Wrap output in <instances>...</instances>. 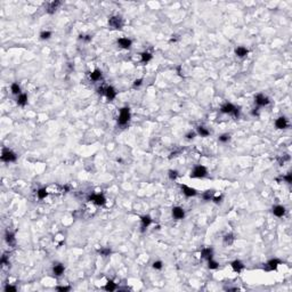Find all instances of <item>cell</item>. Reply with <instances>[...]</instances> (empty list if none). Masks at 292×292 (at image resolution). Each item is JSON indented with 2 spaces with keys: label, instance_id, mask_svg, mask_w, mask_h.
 Instances as JSON below:
<instances>
[{
  "label": "cell",
  "instance_id": "1",
  "mask_svg": "<svg viewBox=\"0 0 292 292\" xmlns=\"http://www.w3.org/2000/svg\"><path fill=\"white\" fill-rule=\"evenodd\" d=\"M130 120V110L129 107H123L120 110L119 119H118V123L120 126H126Z\"/></svg>",
  "mask_w": 292,
  "mask_h": 292
},
{
  "label": "cell",
  "instance_id": "2",
  "mask_svg": "<svg viewBox=\"0 0 292 292\" xmlns=\"http://www.w3.org/2000/svg\"><path fill=\"white\" fill-rule=\"evenodd\" d=\"M220 111L225 114H233L235 118H238V115H240V111H238V109L236 107V106H234L233 104H231V103L224 104L223 106H221Z\"/></svg>",
  "mask_w": 292,
  "mask_h": 292
},
{
  "label": "cell",
  "instance_id": "3",
  "mask_svg": "<svg viewBox=\"0 0 292 292\" xmlns=\"http://www.w3.org/2000/svg\"><path fill=\"white\" fill-rule=\"evenodd\" d=\"M16 159H17V155H16L11 149H2V153H1V160L4 161V162H7V163H9V162H14V161H16Z\"/></svg>",
  "mask_w": 292,
  "mask_h": 292
},
{
  "label": "cell",
  "instance_id": "4",
  "mask_svg": "<svg viewBox=\"0 0 292 292\" xmlns=\"http://www.w3.org/2000/svg\"><path fill=\"white\" fill-rule=\"evenodd\" d=\"M207 175H208V170L204 166H196L191 173V177L192 178H203Z\"/></svg>",
  "mask_w": 292,
  "mask_h": 292
},
{
  "label": "cell",
  "instance_id": "5",
  "mask_svg": "<svg viewBox=\"0 0 292 292\" xmlns=\"http://www.w3.org/2000/svg\"><path fill=\"white\" fill-rule=\"evenodd\" d=\"M88 201L95 203L96 205H104L105 203H106V198H105V196L103 194L97 193V194H91V195H89V196H88Z\"/></svg>",
  "mask_w": 292,
  "mask_h": 292
},
{
  "label": "cell",
  "instance_id": "6",
  "mask_svg": "<svg viewBox=\"0 0 292 292\" xmlns=\"http://www.w3.org/2000/svg\"><path fill=\"white\" fill-rule=\"evenodd\" d=\"M109 25L110 28H112V29L120 30L123 26V21H122V18L120 16H112V17H110L109 20Z\"/></svg>",
  "mask_w": 292,
  "mask_h": 292
},
{
  "label": "cell",
  "instance_id": "7",
  "mask_svg": "<svg viewBox=\"0 0 292 292\" xmlns=\"http://www.w3.org/2000/svg\"><path fill=\"white\" fill-rule=\"evenodd\" d=\"M282 264V261L280 260V259H277V258H274V259H271L265 265V269L266 271H275L277 267H278V265H281Z\"/></svg>",
  "mask_w": 292,
  "mask_h": 292
},
{
  "label": "cell",
  "instance_id": "8",
  "mask_svg": "<svg viewBox=\"0 0 292 292\" xmlns=\"http://www.w3.org/2000/svg\"><path fill=\"white\" fill-rule=\"evenodd\" d=\"M254 102L258 106H265V105L269 104V99L268 97H266L265 95L262 94H258L256 97H254Z\"/></svg>",
  "mask_w": 292,
  "mask_h": 292
},
{
  "label": "cell",
  "instance_id": "9",
  "mask_svg": "<svg viewBox=\"0 0 292 292\" xmlns=\"http://www.w3.org/2000/svg\"><path fill=\"white\" fill-rule=\"evenodd\" d=\"M172 217L175 219H183L185 217V212L180 207H173L172 208Z\"/></svg>",
  "mask_w": 292,
  "mask_h": 292
},
{
  "label": "cell",
  "instance_id": "10",
  "mask_svg": "<svg viewBox=\"0 0 292 292\" xmlns=\"http://www.w3.org/2000/svg\"><path fill=\"white\" fill-rule=\"evenodd\" d=\"M182 189H183V193L185 194V196H187V198H192V196L196 195V191L194 188L189 187V186L182 185Z\"/></svg>",
  "mask_w": 292,
  "mask_h": 292
},
{
  "label": "cell",
  "instance_id": "11",
  "mask_svg": "<svg viewBox=\"0 0 292 292\" xmlns=\"http://www.w3.org/2000/svg\"><path fill=\"white\" fill-rule=\"evenodd\" d=\"M131 40L128 39V38H120L118 39V45L121 47V48H124V49H129L131 47Z\"/></svg>",
  "mask_w": 292,
  "mask_h": 292
},
{
  "label": "cell",
  "instance_id": "12",
  "mask_svg": "<svg viewBox=\"0 0 292 292\" xmlns=\"http://www.w3.org/2000/svg\"><path fill=\"white\" fill-rule=\"evenodd\" d=\"M231 266H232L233 271L236 273H241L244 269V265H243L242 261H240V260H234V261L231 264Z\"/></svg>",
  "mask_w": 292,
  "mask_h": 292
},
{
  "label": "cell",
  "instance_id": "13",
  "mask_svg": "<svg viewBox=\"0 0 292 292\" xmlns=\"http://www.w3.org/2000/svg\"><path fill=\"white\" fill-rule=\"evenodd\" d=\"M275 126L277 129H285L287 127V120L284 116H281L275 121Z\"/></svg>",
  "mask_w": 292,
  "mask_h": 292
},
{
  "label": "cell",
  "instance_id": "14",
  "mask_svg": "<svg viewBox=\"0 0 292 292\" xmlns=\"http://www.w3.org/2000/svg\"><path fill=\"white\" fill-rule=\"evenodd\" d=\"M273 213H274V216H276V217H283L284 213H285V208H284L283 205H275V207L273 208Z\"/></svg>",
  "mask_w": 292,
  "mask_h": 292
},
{
  "label": "cell",
  "instance_id": "15",
  "mask_svg": "<svg viewBox=\"0 0 292 292\" xmlns=\"http://www.w3.org/2000/svg\"><path fill=\"white\" fill-rule=\"evenodd\" d=\"M104 95L107 97V99L112 100V99L115 98V96H116V91H115V89H114L113 87H106V88H105V94Z\"/></svg>",
  "mask_w": 292,
  "mask_h": 292
},
{
  "label": "cell",
  "instance_id": "16",
  "mask_svg": "<svg viewBox=\"0 0 292 292\" xmlns=\"http://www.w3.org/2000/svg\"><path fill=\"white\" fill-rule=\"evenodd\" d=\"M212 253H213L212 248H204L202 250V252H201V257L209 260V259L212 258Z\"/></svg>",
  "mask_w": 292,
  "mask_h": 292
},
{
  "label": "cell",
  "instance_id": "17",
  "mask_svg": "<svg viewBox=\"0 0 292 292\" xmlns=\"http://www.w3.org/2000/svg\"><path fill=\"white\" fill-rule=\"evenodd\" d=\"M140 221H142V231H144L145 228H147L152 224V218L149 216H143L140 218Z\"/></svg>",
  "mask_w": 292,
  "mask_h": 292
},
{
  "label": "cell",
  "instance_id": "18",
  "mask_svg": "<svg viewBox=\"0 0 292 292\" xmlns=\"http://www.w3.org/2000/svg\"><path fill=\"white\" fill-rule=\"evenodd\" d=\"M60 5H61L60 1H53V2H50L49 5H48V7H47V13H48V14H54Z\"/></svg>",
  "mask_w": 292,
  "mask_h": 292
},
{
  "label": "cell",
  "instance_id": "19",
  "mask_svg": "<svg viewBox=\"0 0 292 292\" xmlns=\"http://www.w3.org/2000/svg\"><path fill=\"white\" fill-rule=\"evenodd\" d=\"M65 268L64 266L62 265V264H56L54 266V268H53V272H54V274L56 275V276H61V275H63V273H64Z\"/></svg>",
  "mask_w": 292,
  "mask_h": 292
},
{
  "label": "cell",
  "instance_id": "20",
  "mask_svg": "<svg viewBox=\"0 0 292 292\" xmlns=\"http://www.w3.org/2000/svg\"><path fill=\"white\" fill-rule=\"evenodd\" d=\"M102 79V72H100V70L98 69H95L93 72H90V80H93V81H98V80Z\"/></svg>",
  "mask_w": 292,
  "mask_h": 292
},
{
  "label": "cell",
  "instance_id": "21",
  "mask_svg": "<svg viewBox=\"0 0 292 292\" xmlns=\"http://www.w3.org/2000/svg\"><path fill=\"white\" fill-rule=\"evenodd\" d=\"M248 53H249V50L245 47H243V46H240V47H238L235 49V55L238 56V57H244V56L248 55Z\"/></svg>",
  "mask_w": 292,
  "mask_h": 292
},
{
  "label": "cell",
  "instance_id": "22",
  "mask_svg": "<svg viewBox=\"0 0 292 292\" xmlns=\"http://www.w3.org/2000/svg\"><path fill=\"white\" fill-rule=\"evenodd\" d=\"M28 103V95L26 94H20L17 97V104L20 106H25Z\"/></svg>",
  "mask_w": 292,
  "mask_h": 292
},
{
  "label": "cell",
  "instance_id": "23",
  "mask_svg": "<svg viewBox=\"0 0 292 292\" xmlns=\"http://www.w3.org/2000/svg\"><path fill=\"white\" fill-rule=\"evenodd\" d=\"M6 242L8 243L9 245H15V235H14V233H6Z\"/></svg>",
  "mask_w": 292,
  "mask_h": 292
},
{
  "label": "cell",
  "instance_id": "24",
  "mask_svg": "<svg viewBox=\"0 0 292 292\" xmlns=\"http://www.w3.org/2000/svg\"><path fill=\"white\" fill-rule=\"evenodd\" d=\"M140 57H142V62H143V63H149V61L152 60L153 56H152V54L149 53V51H144V53H142Z\"/></svg>",
  "mask_w": 292,
  "mask_h": 292
},
{
  "label": "cell",
  "instance_id": "25",
  "mask_svg": "<svg viewBox=\"0 0 292 292\" xmlns=\"http://www.w3.org/2000/svg\"><path fill=\"white\" fill-rule=\"evenodd\" d=\"M37 195H38V198H40V200H44V198H47L48 192H47V189H46V188H40V189H38V191H37Z\"/></svg>",
  "mask_w": 292,
  "mask_h": 292
},
{
  "label": "cell",
  "instance_id": "26",
  "mask_svg": "<svg viewBox=\"0 0 292 292\" xmlns=\"http://www.w3.org/2000/svg\"><path fill=\"white\" fill-rule=\"evenodd\" d=\"M198 134L201 136V137H207V136H209V134H210V131H209L207 128H204V127H198Z\"/></svg>",
  "mask_w": 292,
  "mask_h": 292
},
{
  "label": "cell",
  "instance_id": "27",
  "mask_svg": "<svg viewBox=\"0 0 292 292\" xmlns=\"http://www.w3.org/2000/svg\"><path fill=\"white\" fill-rule=\"evenodd\" d=\"M234 240H235L234 235L229 233V234H227V235H225V238H224V242H225V244H227V245H231V244L234 242Z\"/></svg>",
  "mask_w": 292,
  "mask_h": 292
},
{
  "label": "cell",
  "instance_id": "28",
  "mask_svg": "<svg viewBox=\"0 0 292 292\" xmlns=\"http://www.w3.org/2000/svg\"><path fill=\"white\" fill-rule=\"evenodd\" d=\"M10 90H11V93L14 95H20V94H22L21 93V87H20V84H11V87H10Z\"/></svg>",
  "mask_w": 292,
  "mask_h": 292
},
{
  "label": "cell",
  "instance_id": "29",
  "mask_svg": "<svg viewBox=\"0 0 292 292\" xmlns=\"http://www.w3.org/2000/svg\"><path fill=\"white\" fill-rule=\"evenodd\" d=\"M104 289L106 291H114V290L116 289V284H115L113 281H109V282L106 283V285L104 287Z\"/></svg>",
  "mask_w": 292,
  "mask_h": 292
},
{
  "label": "cell",
  "instance_id": "30",
  "mask_svg": "<svg viewBox=\"0 0 292 292\" xmlns=\"http://www.w3.org/2000/svg\"><path fill=\"white\" fill-rule=\"evenodd\" d=\"M111 249L110 248H102V249H99L98 250V253L100 254V256H103V257H107V256H110L111 254Z\"/></svg>",
  "mask_w": 292,
  "mask_h": 292
},
{
  "label": "cell",
  "instance_id": "31",
  "mask_svg": "<svg viewBox=\"0 0 292 292\" xmlns=\"http://www.w3.org/2000/svg\"><path fill=\"white\" fill-rule=\"evenodd\" d=\"M218 266H219V264H218L217 261H215L212 258L208 260V267L210 268V269H217Z\"/></svg>",
  "mask_w": 292,
  "mask_h": 292
},
{
  "label": "cell",
  "instance_id": "32",
  "mask_svg": "<svg viewBox=\"0 0 292 292\" xmlns=\"http://www.w3.org/2000/svg\"><path fill=\"white\" fill-rule=\"evenodd\" d=\"M202 198L205 200V201H210V200H212L213 198V192L212 191H207V192H204L202 195Z\"/></svg>",
  "mask_w": 292,
  "mask_h": 292
},
{
  "label": "cell",
  "instance_id": "33",
  "mask_svg": "<svg viewBox=\"0 0 292 292\" xmlns=\"http://www.w3.org/2000/svg\"><path fill=\"white\" fill-rule=\"evenodd\" d=\"M50 37H51V32H50V31H44V32L40 33V38H41L42 40L49 39Z\"/></svg>",
  "mask_w": 292,
  "mask_h": 292
},
{
  "label": "cell",
  "instance_id": "34",
  "mask_svg": "<svg viewBox=\"0 0 292 292\" xmlns=\"http://www.w3.org/2000/svg\"><path fill=\"white\" fill-rule=\"evenodd\" d=\"M229 139H231V135L224 134L219 137V142H221V143H227V142H229Z\"/></svg>",
  "mask_w": 292,
  "mask_h": 292
},
{
  "label": "cell",
  "instance_id": "35",
  "mask_svg": "<svg viewBox=\"0 0 292 292\" xmlns=\"http://www.w3.org/2000/svg\"><path fill=\"white\" fill-rule=\"evenodd\" d=\"M177 177H178V172H177L176 170H170V171H169V178L171 179V180H175Z\"/></svg>",
  "mask_w": 292,
  "mask_h": 292
},
{
  "label": "cell",
  "instance_id": "36",
  "mask_svg": "<svg viewBox=\"0 0 292 292\" xmlns=\"http://www.w3.org/2000/svg\"><path fill=\"white\" fill-rule=\"evenodd\" d=\"M162 267H163V264H162V261H154L153 262V268L154 269H162Z\"/></svg>",
  "mask_w": 292,
  "mask_h": 292
},
{
  "label": "cell",
  "instance_id": "37",
  "mask_svg": "<svg viewBox=\"0 0 292 292\" xmlns=\"http://www.w3.org/2000/svg\"><path fill=\"white\" fill-rule=\"evenodd\" d=\"M282 179H283V180H285L287 184H291L292 183V175H291V173H287V176H284Z\"/></svg>",
  "mask_w": 292,
  "mask_h": 292
},
{
  "label": "cell",
  "instance_id": "38",
  "mask_svg": "<svg viewBox=\"0 0 292 292\" xmlns=\"http://www.w3.org/2000/svg\"><path fill=\"white\" fill-rule=\"evenodd\" d=\"M56 290H57V291H61V292H65V291H70L71 287H56Z\"/></svg>",
  "mask_w": 292,
  "mask_h": 292
},
{
  "label": "cell",
  "instance_id": "39",
  "mask_svg": "<svg viewBox=\"0 0 292 292\" xmlns=\"http://www.w3.org/2000/svg\"><path fill=\"white\" fill-rule=\"evenodd\" d=\"M5 291H6V292H9V291L15 292V291H16V287H13V285H6V287H5Z\"/></svg>",
  "mask_w": 292,
  "mask_h": 292
},
{
  "label": "cell",
  "instance_id": "40",
  "mask_svg": "<svg viewBox=\"0 0 292 292\" xmlns=\"http://www.w3.org/2000/svg\"><path fill=\"white\" fill-rule=\"evenodd\" d=\"M221 200H223V196H221V195H220V196H213L212 198V201L215 203H220Z\"/></svg>",
  "mask_w": 292,
  "mask_h": 292
},
{
  "label": "cell",
  "instance_id": "41",
  "mask_svg": "<svg viewBox=\"0 0 292 292\" xmlns=\"http://www.w3.org/2000/svg\"><path fill=\"white\" fill-rule=\"evenodd\" d=\"M195 136H196V133H194V131H191V133H188V134L186 135L187 139H193Z\"/></svg>",
  "mask_w": 292,
  "mask_h": 292
},
{
  "label": "cell",
  "instance_id": "42",
  "mask_svg": "<svg viewBox=\"0 0 292 292\" xmlns=\"http://www.w3.org/2000/svg\"><path fill=\"white\" fill-rule=\"evenodd\" d=\"M142 84H143V79H137V80H135L134 86H135V87H139Z\"/></svg>",
  "mask_w": 292,
  "mask_h": 292
}]
</instances>
